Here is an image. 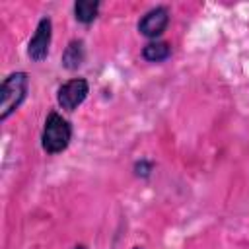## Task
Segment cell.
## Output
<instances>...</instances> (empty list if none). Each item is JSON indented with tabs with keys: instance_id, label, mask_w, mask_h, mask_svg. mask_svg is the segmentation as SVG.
Returning <instances> with one entry per match:
<instances>
[{
	"instance_id": "obj_1",
	"label": "cell",
	"mask_w": 249,
	"mask_h": 249,
	"mask_svg": "<svg viewBox=\"0 0 249 249\" xmlns=\"http://www.w3.org/2000/svg\"><path fill=\"white\" fill-rule=\"evenodd\" d=\"M72 138V126L70 123L58 115V113H49L45 119L43 134H41V144L47 154H60L68 148Z\"/></svg>"
},
{
	"instance_id": "obj_2",
	"label": "cell",
	"mask_w": 249,
	"mask_h": 249,
	"mask_svg": "<svg viewBox=\"0 0 249 249\" xmlns=\"http://www.w3.org/2000/svg\"><path fill=\"white\" fill-rule=\"evenodd\" d=\"M29 78L25 72H14L4 78L0 88V121H6L25 99Z\"/></svg>"
},
{
	"instance_id": "obj_3",
	"label": "cell",
	"mask_w": 249,
	"mask_h": 249,
	"mask_svg": "<svg viewBox=\"0 0 249 249\" xmlns=\"http://www.w3.org/2000/svg\"><path fill=\"white\" fill-rule=\"evenodd\" d=\"M89 93V86L84 78H72L68 82H64L58 88L56 93V101L64 111H74L78 105H82L86 101Z\"/></svg>"
},
{
	"instance_id": "obj_4",
	"label": "cell",
	"mask_w": 249,
	"mask_h": 249,
	"mask_svg": "<svg viewBox=\"0 0 249 249\" xmlns=\"http://www.w3.org/2000/svg\"><path fill=\"white\" fill-rule=\"evenodd\" d=\"M51 35H53V23L49 18H41L35 29V35L29 39L27 45V54L31 60L41 62L47 58L49 54V47H51Z\"/></svg>"
},
{
	"instance_id": "obj_5",
	"label": "cell",
	"mask_w": 249,
	"mask_h": 249,
	"mask_svg": "<svg viewBox=\"0 0 249 249\" xmlns=\"http://www.w3.org/2000/svg\"><path fill=\"white\" fill-rule=\"evenodd\" d=\"M167 23H169V12H167V8L158 6V8H152L150 12L144 14V18L138 21V31L144 37L156 39V37H160L165 31Z\"/></svg>"
},
{
	"instance_id": "obj_6",
	"label": "cell",
	"mask_w": 249,
	"mask_h": 249,
	"mask_svg": "<svg viewBox=\"0 0 249 249\" xmlns=\"http://www.w3.org/2000/svg\"><path fill=\"white\" fill-rule=\"evenodd\" d=\"M84 56H86L84 43H82L80 39H74V41L68 43V47H66L64 53H62V66H64L66 70H76L78 66H82Z\"/></svg>"
},
{
	"instance_id": "obj_7",
	"label": "cell",
	"mask_w": 249,
	"mask_h": 249,
	"mask_svg": "<svg viewBox=\"0 0 249 249\" xmlns=\"http://www.w3.org/2000/svg\"><path fill=\"white\" fill-rule=\"evenodd\" d=\"M99 12V2L97 0H78L74 4V16L80 23H91L97 18Z\"/></svg>"
},
{
	"instance_id": "obj_8",
	"label": "cell",
	"mask_w": 249,
	"mask_h": 249,
	"mask_svg": "<svg viewBox=\"0 0 249 249\" xmlns=\"http://www.w3.org/2000/svg\"><path fill=\"white\" fill-rule=\"evenodd\" d=\"M171 54V45L167 41H152L142 49V56L148 62H161Z\"/></svg>"
},
{
	"instance_id": "obj_9",
	"label": "cell",
	"mask_w": 249,
	"mask_h": 249,
	"mask_svg": "<svg viewBox=\"0 0 249 249\" xmlns=\"http://www.w3.org/2000/svg\"><path fill=\"white\" fill-rule=\"evenodd\" d=\"M152 169H154V163L148 161V160H140V161L134 163V171H136L138 177H148L152 173Z\"/></svg>"
},
{
	"instance_id": "obj_10",
	"label": "cell",
	"mask_w": 249,
	"mask_h": 249,
	"mask_svg": "<svg viewBox=\"0 0 249 249\" xmlns=\"http://www.w3.org/2000/svg\"><path fill=\"white\" fill-rule=\"evenodd\" d=\"M74 249H88V247H86V245H76Z\"/></svg>"
},
{
	"instance_id": "obj_11",
	"label": "cell",
	"mask_w": 249,
	"mask_h": 249,
	"mask_svg": "<svg viewBox=\"0 0 249 249\" xmlns=\"http://www.w3.org/2000/svg\"><path fill=\"white\" fill-rule=\"evenodd\" d=\"M134 249H142V247H134Z\"/></svg>"
}]
</instances>
